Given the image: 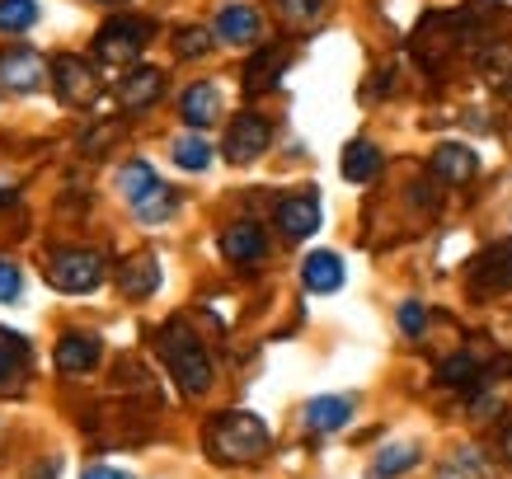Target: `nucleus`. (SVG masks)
I'll return each instance as SVG.
<instances>
[{
    "instance_id": "obj_1",
    "label": "nucleus",
    "mask_w": 512,
    "mask_h": 479,
    "mask_svg": "<svg viewBox=\"0 0 512 479\" xmlns=\"http://www.w3.org/2000/svg\"><path fill=\"white\" fill-rule=\"evenodd\" d=\"M160 357L174 371V381H179L184 395H202V390L212 386V357H207V348H202L198 334L184 320H170V325L160 329Z\"/></svg>"
},
{
    "instance_id": "obj_2",
    "label": "nucleus",
    "mask_w": 512,
    "mask_h": 479,
    "mask_svg": "<svg viewBox=\"0 0 512 479\" xmlns=\"http://www.w3.org/2000/svg\"><path fill=\"white\" fill-rule=\"evenodd\" d=\"M207 451L217 461H259L268 451V423L249 409H231V414H217L212 428H207Z\"/></svg>"
},
{
    "instance_id": "obj_3",
    "label": "nucleus",
    "mask_w": 512,
    "mask_h": 479,
    "mask_svg": "<svg viewBox=\"0 0 512 479\" xmlns=\"http://www.w3.org/2000/svg\"><path fill=\"white\" fill-rule=\"evenodd\" d=\"M47 282L66 296H80V292H94L104 282V259L94 249H57L47 259Z\"/></svg>"
},
{
    "instance_id": "obj_4",
    "label": "nucleus",
    "mask_w": 512,
    "mask_h": 479,
    "mask_svg": "<svg viewBox=\"0 0 512 479\" xmlns=\"http://www.w3.org/2000/svg\"><path fill=\"white\" fill-rule=\"evenodd\" d=\"M146 38H151V24H146V19H109L104 29L94 33V57L104 66H127L141 57Z\"/></svg>"
},
{
    "instance_id": "obj_5",
    "label": "nucleus",
    "mask_w": 512,
    "mask_h": 479,
    "mask_svg": "<svg viewBox=\"0 0 512 479\" xmlns=\"http://www.w3.org/2000/svg\"><path fill=\"white\" fill-rule=\"evenodd\" d=\"M268 141H273L268 118H259V113H240V118H231V127H226V160L249 165V160H259V155L268 151Z\"/></svg>"
},
{
    "instance_id": "obj_6",
    "label": "nucleus",
    "mask_w": 512,
    "mask_h": 479,
    "mask_svg": "<svg viewBox=\"0 0 512 479\" xmlns=\"http://www.w3.org/2000/svg\"><path fill=\"white\" fill-rule=\"evenodd\" d=\"M470 287L480 296H498L512 287V240H503V245L484 249L480 259L470 263Z\"/></svg>"
},
{
    "instance_id": "obj_7",
    "label": "nucleus",
    "mask_w": 512,
    "mask_h": 479,
    "mask_svg": "<svg viewBox=\"0 0 512 479\" xmlns=\"http://www.w3.org/2000/svg\"><path fill=\"white\" fill-rule=\"evenodd\" d=\"M278 231L287 235V240H306V235L320 231V198L315 193H292V198L278 202Z\"/></svg>"
},
{
    "instance_id": "obj_8",
    "label": "nucleus",
    "mask_w": 512,
    "mask_h": 479,
    "mask_svg": "<svg viewBox=\"0 0 512 479\" xmlns=\"http://www.w3.org/2000/svg\"><path fill=\"white\" fill-rule=\"evenodd\" d=\"M52 80H57V99L71 104V109H76V104H90L94 90H99L90 62H80V57H57V62H52Z\"/></svg>"
},
{
    "instance_id": "obj_9",
    "label": "nucleus",
    "mask_w": 512,
    "mask_h": 479,
    "mask_svg": "<svg viewBox=\"0 0 512 479\" xmlns=\"http://www.w3.org/2000/svg\"><path fill=\"white\" fill-rule=\"evenodd\" d=\"M43 80H47V62L38 57V52H29V47H15V52L0 57V85L29 94V90H38Z\"/></svg>"
},
{
    "instance_id": "obj_10",
    "label": "nucleus",
    "mask_w": 512,
    "mask_h": 479,
    "mask_svg": "<svg viewBox=\"0 0 512 479\" xmlns=\"http://www.w3.org/2000/svg\"><path fill=\"white\" fill-rule=\"evenodd\" d=\"M99 353H104V343H99V334H90V329H71V334L57 339V367H62L66 376L90 371L94 362H99Z\"/></svg>"
},
{
    "instance_id": "obj_11",
    "label": "nucleus",
    "mask_w": 512,
    "mask_h": 479,
    "mask_svg": "<svg viewBox=\"0 0 512 479\" xmlns=\"http://www.w3.org/2000/svg\"><path fill=\"white\" fill-rule=\"evenodd\" d=\"M160 90H165V71H156V66H141V71H132V76L118 85V109H123V113H141L146 104H156Z\"/></svg>"
},
{
    "instance_id": "obj_12",
    "label": "nucleus",
    "mask_w": 512,
    "mask_h": 479,
    "mask_svg": "<svg viewBox=\"0 0 512 479\" xmlns=\"http://www.w3.org/2000/svg\"><path fill=\"white\" fill-rule=\"evenodd\" d=\"M221 254L231 263H259L268 254V240L254 221H235V226H226V235H221Z\"/></svg>"
},
{
    "instance_id": "obj_13",
    "label": "nucleus",
    "mask_w": 512,
    "mask_h": 479,
    "mask_svg": "<svg viewBox=\"0 0 512 479\" xmlns=\"http://www.w3.org/2000/svg\"><path fill=\"white\" fill-rule=\"evenodd\" d=\"M301 282H306V292H315V296L339 292L343 287V259L339 254H329V249H315V254H306V263H301Z\"/></svg>"
},
{
    "instance_id": "obj_14",
    "label": "nucleus",
    "mask_w": 512,
    "mask_h": 479,
    "mask_svg": "<svg viewBox=\"0 0 512 479\" xmlns=\"http://www.w3.org/2000/svg\"><path fill=\"white\" fill-rule=\"evenodd\" d=\"M160 287V259L156 254H137V259H127L118 268V292L141 301V296H151Z\"/></svg>"
},
{
    "instance_id": "obj_15",
    "label": "nucleus",
    "mask_w": 512,
    "mask_h": 479,
    "mask_svg": "<svg viewBox=\"0 0 512 479\" xmlns=\"http://www.w3.org/2000/svg\"><path fill=\"white\" fill-rule=\"evenodd\" d=\"M29 376V343L0 329V390H19Z\"/></svg>"
},
{
    "instance_id": "obj_16",
    "label": "nucleus",
    "mask_w": 512,
    "mask_h": 479,
    "mask_svg": "<svg viewBox=\"0 0 512 479\" xmlns=\"http://www.w3.org/2000/svg\"><path fill=\"white\" fill-rule=\"evenodd\" d=\"M348 418H353L348 395H320V400L306 404V428H315V433H339Z\"/></svg>"
},
{
    "instance_id": "obj_17",
    "label": "nucleus",
    "mask_w": 512,
    "mask_h": 479,
    "mask_svg": "<svg viewBox=\"0 0 512 479\" xmlns=\"http://www.w3.org/2000/svg\"><path fill=\"white\" fill-rule=\"evenodd\" d=\"M217 38L231 47L254 43V38H259V15H254V5H226L217 15Z\"/></svg>"
},
{
    "instance_id": "obj_18",
    "label": "nucleus",
    "mask_w": 512,
    "mask_h": 479,
    "mask_svg": "<svg viewBox=\"0 0 512 479\" xmlns=\"http://www.w3.org/2000/svg\"><path fill=\"white\" fill-rule=\"evenodd\" d=\"M217 118H221V90L212 80H198V85L184 94V123L188 127H212Z\"/></svg>"
},
{
    "instance_id": "obj_19",
    "label": "nucleus",
    "mask_w": 512,
    "mask_h": 479,
    "mask_svg": "<svg viewBox=\"0 0 512 479\" xmlns=\"http://www.w3.org/2000/svg\"><path fill=\"white\" fill-rule=\"evenodd\" d=\"M475 170H480V160H475L470 146H437L433 151V174L447 179V184H466Z\"/></svg>"
},
{
    "instance_id": "obj_20",
    "label": "nucleus",
    "mask_w": 512,
    "mask_h": 479,
    "mask_svg": "<svg viewBox=\"0 0 512 479\" xmlns=\"http://www.w3.org/2000/svg\"><path fill=\"white\" fill-rule=\"evenodd\" d=\"M343 179L348 184H367V179H376L381 174V151H376L372 141H353L348 151H343Z\"/></svg>"
},
{
    "instance_id": "obj_21",
    "label": "nucleus",
    "mask_w": 512,
    "mask_h": 479,
    "mask_svg": "<svg viewBox=\"0 0 512 479\" xmlns=\"http://www.w3.org/2000/svg\"><path fill=\"white\" fill-rule=\"evenodd\" d=\"M156 188H160V179H156V170H151L146 160H132V165H123V170H118V193H123L132 207H137V202H146Z\"/></svg>"
},
{
    "instance_id": "obj_22",
    "label": "nucleus",
    "mask_w": 512,
    "mask_h": 479,
    "mask_svg": "<svg viewBox=\"0 0 512 479\" xmlns=\"http://www.w3.org/2000/svg\"><path fill=\"white\" fill-rule=\"evenodd\" d=\"M282 66H287V47H264V52L249 62V71H245V90L249 94L268 90V85L282 76Z\"/></svg>"
},
{
    "instance_id": "obj_23",
    "label": "nucleus",
    "mask_w": 512,
    "mask_h": 479,
    "mask_svg": "<svg viewBox=\"0 0 512 479\" xmlns=\"http://www.w3.org/2000/svg\"><path fill=\"white\" fill-rule=\"evenodd\" d=\"M414 465H419V447H390L372 461L367 479H395V475H404V470H414Z\"/></svg>"
},
{
    "instance_id": "obj_24",
    "label": "nucleus",
    "mask_w": 512,
    "mask_h": 479,
    "mask_svg": "<svg viewBox=\"0 0 512 479\" xmlns=\"http://www.w3.org/2000/svg\"><path fill=\"white\" fill-rule=\"evenodd\" d=\"M174 165H179V170H207V165H212V146H207V141L202 137H193V132H184V137L174 141Z\"/></svg>"
},
{
    "instance_id": "obj_25",
    "label": "nucleus",
    "mask_w": 512,
    "mask_h": 479,
    "mask_svg": "<svg viewBox=\"0 0 512 479\" xmlns=\"http://www.w3.org/2000/svg\"><path fill=\"white\" fill-rule=\"evenodd\" d=\"M38 24V5L33 0H0V29L5 33H24Z\"/></svg>"
},
{
    "instance_id": "obj_26",
    "label": "nucleus",
    "mask_w": 512,
    "mask_h": 479,
    "mask_svg": "<svg viewBox=\"0 0 512 479\" xmlns=\"http://www.w3.org/2000/svg\"><path fill=\"white\" fill-rule=\"evenodd\" d=\"M137 217L146 221V226H151V221H170V217H174V193L160 184L146 202H137Z\"/></svg>"
},
{
    "instance_id": "obj_27",
    "label": "nucleus",
    "mask_w": 512,
    "mask_h": 479,
    "mask_svg": "<svg viewBox=\"0 0 512 479\" xmlns=\"http://www.w3.org/2000/svg\"><path fill=\"white\" fill-rule=\"evenodd\" d=\"M282 19H292V24H311V19H320V10H325V0H278Z\"/></svg>"
},
{
    "instance_id": "obj_28",
    "label": "nucleus",
    "mask_w": 512,
    "mask_h": 479,
    "mask_svg": "<svg viewBox=\"0 0 512 479\" xmlns=\"http://www.w3.org/2000/svg\"><path fill=\"white\" fill-rule=\"evenodd\" d=\"M400 329L409 334V339H419L423 329H428V310H423L419 301H404L400 306Z\"/></svg>"
},
{
    "instance_id": "obj_29",
    "label": "nucleus",
    "mask_w": 512,
    "mask_h": 479,
    "mask_svg": "<svg viewBox=\"0 0 512 479\" xmlns=\"http://www.w3.org/2000/svg\"><path fill=\"white\" fill-rule=\"evenodd\" d=\"M207 47H212L207 29H179V57H202Z\"/></svg>"
},
{
    "instance_id": "obj_30",
    "label": "nucleus",
    "mask_w": 512,
    "mask_h": 479,
    "mask_svg": "<svg viewBox=\"0 0 512 479\" xmlns=\"http://www.w3.org/2000/svg\"><path fill=\"white\" fill-rule=\"evenodd\" d=\"M19 292H24V273L10 259H0V301H15Z\"/></svg>"
},
{
    "instance_id": "obj_31",
    "label": "nucleus",
    "mask_w": 512,
    "mask_h": 479,
    "mask_svg": "<svg viewBox=\"0 0 512 479\" xmlns=\"http://www.w3.org/2000/svg\"><path fill=\"white\" fill-rule=\"evenodd\" d=\"M470 376H475V362H470V357H456V362L442 367V386H466Z\"/></svg>"
},
{
    "instance_id": "obj_32",
    "label": "nucleus",
    "mask_w": 512,
    "mask_h": 479,
    "mask_svg": "<svg viewBox=\"0 0 512 479\" xmlns=\"http://www.w3.org/2000/svg\"><path fill=\"white\" fill-rule=\"evenodd\" d=\"M80 479H132V475H123V470H113V465H94V470H85Z\"/></svg>"
},
{
    "instance_id": "obj_33",
    "label": "nucleus",
    "mask_w": 512,
    "mask_h": 479,
    "mask_svg": "<svg viewBox=\"0 0 512 479\" xmlns=\"http://www.w3.org/2000/svg\"><path fill=\"white\" fill-rule=\"evenodd\" d=\"M503 451H508V461H512V428H508V437H503Z\"/></svg>"
},
{
    "instance_id": "obj_34",
    "label": "nucleus",
    "mask_w": 512,
    "mask_h": 479,
    "mask_svg": "<svg viewBox=\"0 0 512 479\" xmlns=\"http://www.w3.org/2000/svg\"><path fill=\"white\" fill-rule=\"evenodd\" d=\"M109 5H113V0H109Z\"/></svg>"
}]
</instances>
